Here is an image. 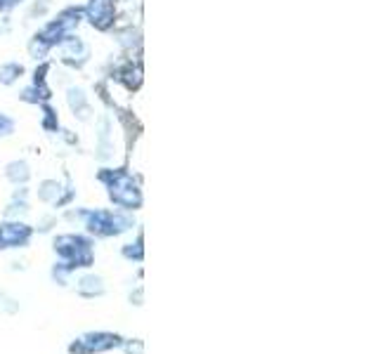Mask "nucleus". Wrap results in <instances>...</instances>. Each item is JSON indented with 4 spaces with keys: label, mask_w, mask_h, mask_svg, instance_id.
Returning a JSON list of instances; mask_svg holds the SVG:
<instances>
[{
    "label": "nucleus",
    "mask_w": 378,
    "mask_h": 354,
    "mask_svg": "<svg viewBox=\"0 0 378 354\" xmlns=\"http://www.w3.org/2000/svg\"><path fill=\"white\" fill-rule=\"evenodd\" d=\"M66 220H81L88 236H97V239L121 236L135 225L132 215H128L126 210H69Z\"/></svg>",
    "instance_id": "nucleus-1"
},
{
    "label": "nucleus",
    "mask_w": 378,
    "mask_h": 354,
    "mask_svg": "<svg viewBox=\"0 0 378 354\" xmlns=\"http://www.w3.org/2000/svg\"><path fill=\"white\" fill-rule=\"evenodd\" d=\"M52 251L57 256V262L69 274L90 269L94 264V243L86 234H59L52 241Z\"/></svg>",
    "instance_id": "nucleus-2"
},
{
    "label": "nucleus",
    "mask_w": 378,
    "mask_h": 354,
    "mask_svg": "<svg viewBox=\"0 0 378 354\" xmlns=\"http://www.w3.org/2000/svg\"><path fill=\"white\" fill-rule=\"evenodd\" d=\"M99 182H104L109 189V198L123 210H137L142 206L140 187L132 182L126 170H99Z\"/></svg>",
    "instance_id": "nucleus-3"
},
{
    "label": "nucleus",
    "mask_w": 378,
    "mask_h": 354,
    "mask_svg": "<svg viewBox=\"0 0 378 354\" xmlns=\"http://www.w3.org/2000/svg\"><path fill=\"white\" fill-rule=\"evenodd\" d=\"M123 335L114 333V331H88L69 342L66 352L69 354H107L114 350H121L123 345Z\"/></svg>",
    "instance_id": "nucleus-4"
},
{
    "label": "nucleus",
    "mask_w": 378,
    "mask_h": 354,
    "mask_svg": "<svg viewBox=\"0 0 378 354\" xmlns=\"http://www.w3.org/2000/svg\"><path fill=\"white\" fill-rule=\"evenodd\" d=\"M33 227L19 222V220H8V222L0 225V251H8V248H24L29 246L33 239Z\"/></svg>",
    "instance_id": "nucleus-5"
},
{
    "label": "nucleus",
    "mask_w": 378,
    "mask_h": 354,
    "mask_svg": "<svg viewBox=\"0 0 378 354\" xmlns=\"http://www.w3.org/2000/svg\"><path fill=\"white\" fill-rule=\"evenodd\" d=\"M38 198H41L43 203H50V206H54V208H62L66 206V203L74 198V191L71 189H62V185L59 182H54V180H46L41 187H38Z\"/></svg>",
    "instance_id": "nucleus-6"
},
{
    "label": "nucleus",
    "mask_w": 378,
    "mask_h": 354,
    "mask_svg": "<svg viewBox=\"0 0 378 354\" xmlns=\"http://www.w3.org/2000/svg\"><path fill=\"white\" fill-rule=\"evenodd\" d=\"M104 293H107V284H104V279L99 274L88 272L79 276V281H76V295L83 298V300H97Z\"/></svg>",
    "instance_id": "nucleus-7"
},
{
    "label": "nucleus",
    "mask_w": 378,
    "mask_h": 354,
    "mask_svg": "<svg viewBox=\"0 0 378 354\" xmlns=\"http://www.w3.org/2000/svg\"><path fill=\"white\" fill-rule=\"evenodd\" d=\"M88 17L94 26L107 29L111 21V0H92L90 8H88Z\"/></svg>",
    "instance_id": "nucleus-8"
},
{
    "label": "nucleus",
    "mask_w": 378,
    "mask_h": 354,
    "mask_svg": "<svg viewBox=\"0 0 378 354\" xmlns=\"http://www.w3.org/2000/svg\"><path fill=\"white\" fill-rule=\"evenodd\" d=\"M5 177H8L12 185H24V182L31 177V170H29V165H26L24 161H14V163L8 165V170H5Z\"/></svg>",
    "instance_id": "nucleus-9"
},
{
    "label": "nucleus",
    "mask_w": 378,
    "mask_h": 354,
    "mask_svg": "<svg viewBox=\"0 0 378 354\" xmlns=\"http://www.w3.org/2000/svg\"><path fill=\"white\" fill-rule=\"evenodd\" d=\"M121 256L126 260H130V262H142L144 260V246H142V231L137 234L135 243H126L123 248H121Z\"/></svg>",
    "instance_id": "nucleus-10"
},
{
    "label": "nucleus",
    "mask_w": 378,
    "mask_h": 354,
    "mask_svg": "<svg viewBox=\"0 0 378 354\" xmlns=\"http://www.w3.org/2000/svg\"><path fill=\"white\" fill-rule=\"evenodd\" d=\"M19 312V302L10 298L8 293H0V314H17Z\"/></svg>",
    "instance_id": "nucleus-11"
},
{
    "label": "nucleus",
    "mask_w": 378,
    "mask_h": 354,
    "mask_svg": "<svg viewBox=\"0 0 378 354\" xmlns=\"http://www.w3.org/2000/svg\"><path fill=\"white\" fill-rule=\"evenodd\" d=\"M123 354H144V340L142 338H126L121 345Z\"/></svg>",
    "instance_id": "nucleus-12"
},
{
    "label": "nucleus",
    "mask_w": 378,
    "mask_h": 354,
    "mask_svg": "<svg viewBox=\"0 0 378 354\" xmlns=\"http://www.w3.org/2000/svg\"><path fill=\"white\" fill-rule=\"evenodd\" d=\"M19 74H21V66H14V64L3 66V69H0V81H3V83H12Z\"/></svg>",
    "instance_id": "nucleus-13"
},
{
    "label": "nucleus",
    "mask_w": 378,
    "mask_h": 354,
    "mask_svg": "<svg viewBox=\"0 0 378 354\" xmlns=\"http://www.w3.org/2000/svg\"><path fill=\"white\" fill-rule=\"evenodd\" d=\"M130 302L135 307H142L144 305V289H142V286H137L135 293H130Z\"/></svg>",
    "instance_id": "nucleus-14"
},
{
    "label": "nucleus",
    "mask_w": 378,
    "mask_h": 354,
    "mask_svg": "<svg viewBox=\"0 0 378 354\" xmlns=\"http://www.w3.org/2000/svg\"><path fill=\"white\" fill-rule=\"evenodd\" d=\"M10 132H12V121L0 116V135H10Z\"/></svg>",
    "instance_id": "nucleus-15"
},
{
    "label": "nucleus",
    "mask_w": 378,
    "mask_h": 354,
    "mask_svg": "<svg viewBox=\"0 0 378 354\" xmlns=\"http://www.w3.org/2000/svg\"><path fill=\"white\" fill-rule=\"evenodd\" d=\"M54 222H57V218H46L41 225H38V231H41V234H46V231L52 229V225H54Z\"/></svg>",
    "instance_id": "nucleus-16"
}]
</instances>
